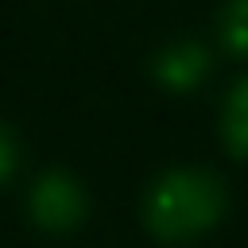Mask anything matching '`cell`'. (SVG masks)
Segmentation results:
<instances>
[{"label": "cell", "instance_id": "1", "mask_svg": "<svg viewBox=\"0 0 248 248\" xmlns=\"http://www.w3.org/2000/svg\"><path fill=\"white\" fill-rule=\"evenodd\" d=\"M225 213V186L209 170H170L143 198V225L159 240H190Z\"/></svg>", "mask_w": 248, "mask_h": 248}, {"label": "cell", "instance_id": "2", "mask_svg": "<svg viewBox=\"0 0 248 248\" xmlns=\"http://www.w3.org/2000/svg\"><path fill=\"white\" fill-rule=\"evenodd\" d=\"M27 209H31V221L39 229L66 232V229H74L85 217V194H81L78 178H70L66 170H46L31 186Z\"/></svg>", "mask_w": 248, "mask_h": 248}, {"label": "cell", "instance_id": "3", "mask_svg": "<svg viewBox=\"0 0 248 248\" xmlns=\"http://www.w3.org/2000/svg\"><path fill=\"white\" fill-rule=\"evenodd\" d=\"M205 70H209V54H205L202 43H174L170 50H163L155 58V78L167 89H178V93L194 89L205 78Z\"/></svg>", "mask_w": 248, "mask_h": 248}, {"label": "cell", "instance_id": "4", "mask_svg": "<svg viewBox=\"0 0 248 248\" xmlns=\"http://www.w3.org/2000/svg\"><path fill=\"white\" fill-rule=\"evenodd\" d=\"M221 132H225V147H229L232 155L248 159V78H240V81L229 89Z\"/></svg>", "mask_w": 248, "mask_h": 248}, {"label": "cell", "instance_id": "5", "mask_svg": "<svg viewBox=\"0 0 248 248\" xmlns=\"http://www.w3.org/2000/svg\"><path fill=\"white\" fill-rule=\"evenodd\" d=\"M221 39L232 54L248 58V0H229L221 16Z\"/></svg>", "mask_w": 248, "mask_h": 248}, {"label": "cell", "instance_id": "6", "mask_svg": "<svg viewBox=\"0 0 248 248\" xmlns=\"http://www.w3.org/2000/svg\"><path fill=\"white\" fill-rule=\"evenodd\" d=\"M12 170H16V143H12V136L0 128V182H4Z\"/></svg>", "mask_w": 248, "mask_h": 248}]
</instances>
